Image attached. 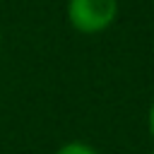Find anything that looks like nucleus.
Returning a JSON list of instances; mask_svg holds the SVG:
<instances>
[{
	"mask_svg": "<svg viewBox=\"0 0 154 154\" xmlns=\"http://www.w3.org/2000/svg\"><path fill=\"white\" fill-rule=\"evenodd\" d=\"M118 0H67V22L77 34L96 36L113 26L118 19Z\"/></svg>",
	"mask_w": 154,
	"mask_h": 154,
	"instance_id": "nucleus-1",
	"label": "nucleus"
},
{
	"mask_svg": "<svg viewBox=\"0 0 154 154\" xmlns=\"http://www.w3.org/2000/svg\"><path fill=\"white\" fill-rule=\"evenodd\" d=\"M55 154H101V152L94 149L91 144L82 142V140H70V142L60 144V147L55 149Z\"/></svg>",
	"mask_w": 154,
	"mask_h": 154,
	"instance_id": "nucleus-2",
	"label": "nucleus"
},
{
	"mask_svg": "<svg viewBox=\"0 0 154 154\" xmlns=\"http://www.w3.org/2000/svg\"><path fill=\"white\" fill-rule=\"evenodd\" d=\"M147 128H149V135L154 137V101L149 103V111H147Z\"/></svg>",
	"mask_w": 154,
	"mask_h": 154,
	"instance_id": "nucleus-3",
	"label": "nucleus"
},
{
	"mask_svg": "<svg viewBox=\"0 0 154 154\" xmlns=\"http://www.w3.org/2000/svg\"><path fill=\"white\" fill-rule=\"evenodd\" d=\"M0 46H2V36H0Z\"/></svg>",
	"mask_w": 154,
	"mask_h": 154,
	"instance_id": "nucleus-4",
	"label": "nucleus"
},
{
	"mask_svg": "<svg viewBox=\"0 0 154 154\" xmlns=\"http://www.w3.org/2000/svg\"><path fill=\"white\" fill-rule=\"evenodd\" d=\"M149 154H154V152H149Z\"/></svg>",
	"mask_w": 154,
	"mask_h": 154,
	"instance_id": "nucleus-5",
	"label": "nucleus"
}]
</instances>
